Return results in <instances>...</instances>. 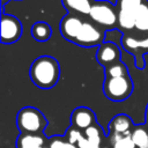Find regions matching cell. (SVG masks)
Returning <instances> with one entry per match:
<instances>
[{
    "label": "cell",
    "instance_id": "obj_22",
    "mask_svg": "<svg viewBox=\"0 0 148 148\" xmlns=\"http://www.w3.org/2000/svg\"><path fill=\"white\" fill-rule=\"evenodd\" d=\"M83 135H84V134H82V131H80V130H77V128H75V127H73V126H71V127L66 131V134H65L66 140H67L69 143L75 145V146H76V143L79 142V140H80Z\"/></svg>",
    "mask_w": 148,
    "mask_h": 148
},
{
    "label": "cell",
    "instance_id": "obj_11",
    "mask_svg": "<svg viewBox=\"0 0 148 148\" xmlns=\"http://www.w3.org/2000/svg\"><path fill=\"white\" fill-rule=\"evenodd\" d=\"M96 123L97 120L95 112L87 106H79L74 109L71 114V126L83 132Z\"/></svg>",
    "mask_w": 148,
    "mask_h": 148
},
{
    "label": "cell",
    "instance_id": "obj_7",
    "mask_svg": "<svg viewBox=\"0 0 148 148\" xmlns=\"http://www.w3.org/2000/svg\"><path fill=\"white\" fill-rule=\"evenodd\" d=\"M121 45L127 52L134 56L135 67L139 69H143L145 68L143 54L148 52V37L135 38L133 36L125 35L124 37H121Z\"/></svg>",
    "mask_w": 148,
    "mask_h": 148
},
{
    "label": "cell",
    "instance_id": "obj_24",
    "mask_svg": "<svg viewBox=\"0 0 148 148\" xmlns=\"http://www.w3.org/2000/svg\"><path fill=\"white\" fill-rule=\"evenodd\" d=\"M145 118H146L145 125H146V126H147V128H148V104H147V106H146V111H145Z\"/></svg>",
    "mask_w": 148,
    "mask_h": 148
},
{
    "label": "cell",
    "instance_id": "obj_14",
    "mask_svg": "<svg viewBox=\"0 0 148 148\" xmlns=\"http://www.w3.org/2000/svg\"><path fill=\"white\" fill-rule=\"evenodd\" d=\"M45 138L42 134H20L16 139V148H43Z\"/></svg>",
    "mask_w": 148,
    "mask_h": 148
},
{
    "label": "cell",
    "instance_id": "obj_6",
    "mask_svg": "<svg viewBox=\"0 0 148 148\" xmlns=\"http://www.w3.org/2000/svg\"><path fill=\"white\" fill-rule=\"evenodd\" d=\"M133 81L130 75L120 77L104 79L103 92L105 97L113 102H121L127 99L133 92Z\"/></svg>",
    "mask_w": 148,
    "mask_h": 148
},
{
    "label": "cell",
    "instance_id": "obj_17",
    "mask_svg": "<svg viewBox=\"0 0 148 148\" xmlns=\"http://www.w3.org/2000/svg\"><path fill=\"white\" fill-rule=\"evenodd\" d=\"M131 136L135 148H148V128L145 124L134 126Z\"/></svg>",
    "mask_w": 148,
    "mask_h": 148
},
{
    "label": "cell",
    "instance_id": "obj_19",
    "mask_svg": "<svg viewBox=\"0 0 148 148\" xmlns=\"http://www.w3.org/2000/svg\"><path fill=\"white\" fill-rule=\"evenodd\" d=\"M131 134H112V135H109L112 148H135V145L132 140Z\"/></svg>",
    "mask_w": 148,
    "mask_h": 148
},
{
    "label": "cell",
    "instance_id": "obj_20",
    "mask_svg": "<svg viewBox=\"0 0 148 148\" xmlns=\"http://www.w3.org/2000/svg\"><path fill=\"white\" fill-rule=\"evenodd\" d=\"M104 74H105V79L120 77V76L130 75L128 74V69H127L126 65L123 61H117V62L105 67L104 68Z\"/></svg>",
    "mask_w": 148,
    "mask_h": 148
},
{
    "label": "cell",
    "instance_id": "obj_23",
    "mask_svg": "<svg viewBox=\"0 0 148 148\" xmlns=\"http://www.w3.org/2000/svg\"><path fill=\"white\" fill-rule=\"evenodd\" d=\"M76 147H77V148H89V141H88V139L86 138V135H83V136L79 140V142L76 143Z\"/></svg>",
    "mask_w": 148,
    "mask_h": 148
},
{
    "label": "cell",
    "instance_id": "obj_10",
    "mask_svg": "<svg viewBox=\"0 0 148 148\" xmlns=\"http://www.w3.org/2000/svg\"><path fill=\"white\" fill-rule=\"evenodd\" d=\"M120 49L113 42H104L97 47L96 51V60L104 68L120 61Z\"/></svg>",
    "mask_w": 148,
    "mask_h": 148
},
{
    "label": "cell",
    "instance_id": "obj_18",
    "mask_svg": "<svg viewBox=\"0 0 148 148\" xmlns=\"http://www.w3.org/2000/svg\"><path fill=\"white\" fill-rule=\"evenodd\" d=\"M134 29L140 34H148V0L141 6L139 10Z\"/></svg>",
    "mask_w": 148,
    "mask_h": 148
},
{
    "label": "cell",
    "instance_id": "obj_9",
    "mask_svg": "<svg viewBox=\"0 0 148 148\" xmlns=\"http://www.w3.org/2000/svg\"><path fill=\"white\" fill-rule=\"evenodd\" d=\"M84 18H86L84 16L67 13L61 18L60 24H59V29H60V34H61L62 38L73 43L77 32H79V29L81 28V25L84 21Z\"/></svg>",
    "mask_w": 148,
    "mask_h": 148
},
{
    "label": "cell",
    "instance_id": "obj_25",
    "mask_svg": "<svg viewBox=\"0 0 148 148\" xmlns=\"http://www.w3.org/2000/svg\"><path fill=\"white\" fill-rule=\"evenodd\" d=\"M43 148H50V147H49V146H45V147H43Z\"/></svg>",
    "mask_w": 148,
    "mask_h": 148
},
{
    "label": "cell",
    "instance_id": "obj_8",
    "mask_svg": "<svg viewBox=\"0 0 148 148\" xmlns=\"http://www.w3.org/2000/svg\"><path fill=\"white\" fill-rule=\"evenodd\" d=\"M22 24L18 18L13 15L1 13V37L2 44H12L17 42L22 36Z\"/></svg>",
    "mask_w": 148,
    "mask_h": 148
},
{
    "label": "cell",
    "instance_id": "obj_13",
    "mask_svg": "<svg viewBox=\"0 0 148 148\" xmlns=\"http://www.w3.org/2000/svg\"><path fill=\"white\" fill-rule=\"evenodd\" d=\"M95 1L96 0H61V3L68 13L88 16Z\"/></svg>",
    "mask_w": 148,
    "mask_h": 148
},
{
    "label": "cell",
    "instance_id": "obj_16",
    "mask_svg": "<svg viewBox=\"0 0 148 148\" xmlns=\"http://www.w3.org/2000/svg\"><path fill=\"white\" fill-rule=\"evenodd\" d=\"M83 134L86 135V138L89 141V148H102L101 142H102V138H103L104 133L97 123L94 124L92 126H90L89 128H87L83 132Z\"/></svg>",
    "mask_w": 148,
    "mask_h": 148
},
{
    "label": "cell",
    "instance_id": "obj_26",
    "mask_svg": "<svg viewBox=\"0 0 148 148\" xmlns=\"http://www.w3.org/2000/svg\"><path fill=\"white\" fill-rule=\"evenodd\" d=\"M103 148H109V147H103Z\"/></svg>",
    "mask_w": 148,
    "mask_h": 148
},
{
    "label": "cell",
    "instance_id": "obj_2",
    "mask_svg": "<svg viewBox=\"0 0 148 148\" xmlns=\"http://www.w3.org/2000/svg\"><path fill=\"white\" fill-rule=\"evenodd\" d=\"M16 126L21 134H42L47 120L38 109L24 106L16 114Z\"/></svg>",
    "mask_w": 148,
    "mask_h": 148
},
{
    "label": "cell",
    "instance_id": "obj_1",
    "mask_svg": "<svg viewBox=\"0 0 148 148\" xmlns=\"http://www.w3.org/2000/svg\"><path fill=\"white\" fill-rule=\"evenodd\" d=\"M29 76L32 83L40 89L53 88L60 77L58 60L51 56H40L36 58L30 66Z\"/></svg>",
    "mask_w": 148,
    "mask_h": 148
},
{
    "label": "cell",
    "instance_id": "obj_12",
    "mask_svg": "<svg viewBox=\"0 0 148 148\" xmlns=\"http://www.w3.org/2000/svg\"><path fill=\"white\" fill-rule=\"evenodd\" d=\"M134 124L132 119L124 113H119L114 116L109 123V135L112 134H131L134 128Z\"/></svg>",
    "mask_w": 148,
    "mask_h": 148
},
{
    "label": "cell",
    "instance_id": "obj_3",
    "mask_svg": "<svg viewBox=\"0 0 148 148\" xmlns=\"http://www.w3.org/2000/svg\"><path fill=\"white\" fill-rule=\"evenodd\" d=\"M88 17L106 31L118 29V12L116 5L106 0H96Z\"/></svg>",
    "mask_w": 148,
    "mask_h": 148
},
{
    "label": "cell",
    "instance_id": "obj_21",
    "mask_svg": "<svg viewBox=\"0 0 148 148\" xmlns=\"http://www.w3.org/2000/svg\"><path fill=\"white\" fill-rule=\"evenodd\" d=\"M50 148H77L75 145L69 143L65 138L62 136H53L49 141Z\"/></svg>",
    "mask_w": 148,
    "mask_h": 148
},
{
    "label": "cell",
    "instance_id": "obj_5",
    "mask_svg": "<svg viewBox=\"0 0 148 148\" xmlns=\"http://www.w3.org/2000/svg\"><path fill=\"white\" fill-rule=\"evenodd\" d=\"M147 0H117L116 8L118 12V29L131 31L135 28L136 17L141 6Z\"/></svg>",
    "mask_w": 148,
    "mask_h": 148
},
{
    "label": "cell",
    "instance_id": "obj_15",
    "mask_svg": "<svg viewBox=\"0 0 148 148\" xmlns=\"http://www.w3.org/2000/svg\"><path fill=\"white\" fill-rule=\"evenodd\" d=\"M52 35V29L49 23L44 21H38L31 27V36L37 42H46Z\"/></svg>",
    "mask_w": 148,
    "mask_h": 148
},
{
    "label": "cell",
    "instance_id": "obj_27",
    "mask_svg": "<svg viewBox=\"0 0 148 148\" xmlns=\"http://www.w3.org/2000/svg\"><path fill=\"white\" fill-rule=\"evenodd\" d=\"M18 1H21V0H18Z\"/></svg>",
    "mask_w": 148,
    "mask_h": 148
},
{
    "label": "cell",
    "instance_id": "obj_4",
    "mask_svg": "<svg viewBox=\"0 0 148 148\" xmlns=\"http://www.w3.org/2000/svg\"><path fill=\"white\" fill-rule=\"evenodd\" d=\"M105 29L92 22L89 17H86L73 43L82 47L99 46L105 42Z\"/></svg>",
    "mask_w": 148,
    "mask_h": 148
}]
</instances>
